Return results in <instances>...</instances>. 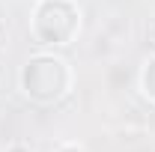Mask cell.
Returning <instances> with one entry per match:
<instances>
[{
    "label": "cell",
    "mask_w": 155,
    "mask_h": 152,
    "mask_svg": "<svg viewBox=\"0 0 155 152\" xmlns=\"http://www.w3.org/2000/svg\"><path fill=\"white\" fill-rule=\"evenodd\" d=\"M140 87H143L146 98L155 101V57L146 63V69H143V75H140Z\"/></svg>",
    "instance_id": "3"
},
{
    "label": "cell",
    "mask_w": 155,
    "mask_h": 152,
    "mask_svg": "<svg viewBox=\"0 0 155 152\" xmlns=\"http://www.w3.org/2000/svg\"><path fill=\"white\" fill-rule=\"evenodd\" d=\"M6 152H30V149H27L24 143H12V146H9V149H6Z\"/></svg>",
    "instance_id": "4"
},
{
    "label": "cell",
    "mask_w": 155,
    "mask_h": 152,
    "mask_svg": "<svg viewBox=\"0 0 155 152\" xmlns=\"http://www.w3.org/2000/svg\"><path fill=\"white\" fill-rule=\"evenodd\" d=\"M21 90L27 93V98H33L39 104H51V101L63 98V93L69 90L66 63L54 54L30 57L27 66L21 69Z\"/></svg>",
    "instance_id": "1"
},
{
    "label": "cell",
    "mask_w": 155,
    "mask_h": 152,
    "mask_svg": "<svg viewBox=\"0 0 155 152\" xmlns=\"http://www.w3.org/2000/svg\"><path fill=\"white\" fill-rule=\"evenodd\" d=\"M57 152H84V149H81V146H60Z\"/></svg>",
    "instance_id": "5"
},
{
    "label": "cell",
    "mask_w": 155,
    "mask_h": 152,
    "mask_svg": "<svg viewBox=\"0 0 155 152\" xmlns=\"http://www.w3.org/2000/svg\"><path fill=\"white\" fill-rule=\"evenodd\" d=\"M81 27V12L72 0H39L30 30L42 45H69Z\"/></svg>",
    "instance_id": "2"
}]
</instances>
